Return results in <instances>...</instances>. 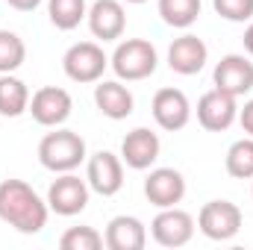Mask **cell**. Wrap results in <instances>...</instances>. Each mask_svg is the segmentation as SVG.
Here are the masks:
<instances>
[{"instance_id": "6da1fadb", "label": "cell", "mask_w": 253, "mask_h": 250, "mask_svg": "<svg viewBox=\"0 0 253 250\" xmlns=\"http://www.w3.org/2000/svg\"><path fill=\"white\" fill-rule=\"evenodd\" d=\"M50 215L47 200L24 180H3L0 183V221L15 227L24 236H36L44 230Z\"/></svg>"}, {"instance_id": "7a4b0ae2", "label": "cell", "mask_w": 253, "mask_h": 250, "mask_svg": "<svg viewBox=\"0 0 253 250\" xmlns=\"http://www.w3.org/2000/svg\"><path fill=\"white\" fill-rule=\"evenodd\" d=\"M39 162H42V168H47L53 174L77 171L85 162V138L74 129L53 126V132H47L39 141Z\"/></svg>"}, {"instance_id": "3957f363", "label": "cell", "mask_w": 253, "mask_h": 250, "mask_svg": "<svg viewBox=\"0 0 253 250\" xmlns=\"http://www.w3.org/2000/svg\"><path fill=\"white\" fill-rule=\"evenodd\" d=\"M112 71L118 74V80L126 83H138V80H147L156 74V65H159V53L156 47L147 42V39H124L115 53H112Z\"/></svg>"}, {"instance_id": "277c9868", "label": "cell", "mask_w": 253, "mask_h": 250, "mask_svg": "<svg viewBox=\"0 0 253 250\" xmlns=\"http://www.w3.org/2000/svg\"><path fill=\"white\" fill-rule=\"evenodd\" d=\"M242 209L233 200H209L197 215V230L212 242H230L242 230Z\"/></svg>"}, {"instance_id": "5b68a950", "label": "cell", "mask_w": 253, "mask_h": 250, "mask_svg": "<svg viewBox=\"0 0 253 250\" xmlns=\"http://www.w3.org/2000/svg\"><path fill=\"white\" fill-rule=\"evenodd\" d=\"M62 68L68 80H74V83H97L103 77V71L109 68V56L94 42H77L65 50Z\"/></svg>"}, {"instance_id": "8992f818", "label": "cell", "mask_w": 253, "mask_h": 250, "mask_svg": "<svg viewBox=\"0 0 253 250\" xmlns=\"http://www.w3.org/2000/svg\"><path fill=\"white\" fill-rule=\"evenodd\" d=\"M88 194H91L88 180H83L74 171H68V174H59L50 183V188H47V206H50V212H56L62 218H71V215H80L88 206Z\"/></svg>"}, {"instance_id": "52a82bcc", "label": "cell", "mask_w": 253, "mask_h": 250, "mask_svg": "<svg viewBox=\"0 0 253 250\" xmlns=\"http://www.w3.org/2000/svg\"><path fill=\"white\" fill-rule=\"evenodd\" d=\"M239 97L221 91V88H212L206 91L200 100H197V124L209 132H224L239 121Z\"/></svg>"}, {"instance_id": "ba28073f", "label": "cell", "mask_w": 253, "mask_h": 250, "mask_svg": "<svg viewBox=\"0 0 253 250\" xmlns=\"http://www.w3.org/2000/svg\"><path fill=\"white\" fill-rule=\"evenodd\" d=\"M150 236L162 248H183L194 236V218L186 209H177V206L159 209V215L150 221Z\"/></svg>"}, {"instance_id": "9c48e42d", "label": "cell", "mask_w": 253, "mask_h": 250, "mask_svg": "<svg viewBox=\"0 0 253 250\" xmlns=\"http://www.w3.org/2000/svg\"><path fill=\"white\" fill-rule=\"evenodd\" d=\"M85 180H88V188L97 191L100 197L118 194L124 188V162H121V156H115L109 150H97L94 156H88Z\"/></svg>"}, {"instance_id": "30bf717a", "label": "cell", "mask_w": 253, "mask_h": 250, "mask_svg": "<svg viewBox=\"0 0 253 250\" xmlns=\"http://www.w3.org/2000/svg\"><path fill=\"white\" fill-rule=\"evenodd\" d=\"M71 109H74V100L71 94L59 88V85H44L39 88L33 97H30V115L33 121L42 126H62L71 118Z\"/></svg>"}, {"instance_id": "8fae6325", "label": "cell", "mask_w": 253, "mask_h": 250, "mask_svg": "<svg viewBox=\"0 0 253 250\" xmlns=\"http://www.w3.org/2000/svg\"><path fill=\"white\" fill-rule=\"evenodd\" d=\"M212 83L215 88L233 94V97H245L253 91V62L245 53H227L212 71Z\"/></svg>"}, {"instance_id": "7c38bea8", "label": "cell", "mask_w": 253, "mask_h": 250, "mask_svg": "<svg viewBox=\"0 0 253 250\" xmlns=\"http://www.w3.org/2000/svg\"><path fill=\"white\" fill-rule=\"evenodd\" d=\"M150 112H153V121L165 132H180L191 121V103L186 91H180V88H159L153 94Z\"/></svg>"}, {"instance_id": "4fadbf2b", "label": "cell", "mask_w": 253, "mask_h": 250, "mask_svg": "<svg viewBox=\"0 0 253 250\" xmlns=\"http://www.w3.org/2000/svg\"><path fill=\"white\" fill-rule=\"evenodd\" d=\"M159 150H162L159 135L153 129H147V126H135L121 141V162L132 171H147L159 159Z\"/></svg>"}, {"instance_id": "5bb4252c", "label": "cell", "mask_w": 253, "mask_h": 250, "mask_svg": "<svg viewBox=\"0 0 253 250\" xmlns=\"http://www.w3.org/2000/svg\"><path fill=\"white\" fill-rule=\"evenodd\" d=\"M88 30L94 39L100 42H118L126 30V12H124V0H94L88 15Z\"/></svg>"}, {"instance_id": "9a60e30c", "label": "cell", "mask_w": 253, "mask_h": 250, "mask_svg": "<svg viewBox=\"0 0 253 250\" xmlns=\"http://www.w3.org/2000/svg\"><path fill=\"white\" fill-rule=\"evenodd\" d=\"M144 197L156 209L177 206L186 197V177L177 168H153L144 180Z\"/></svg>"}, {"instance_id": "2e32d148", "label": "cell", "mask_w": 253, "mask_h": 250, "mask_svg": "<svg viewBox=\"0 0 253 250\" xmlns=\"http://www.w3.org/2000/svg\"><path fill=\"white\" fill-rule=\"evenodd\" d=\"M209 59V47L203 44V39H197V36H180V39H174L171 42V47H168V68L174 71V74H180V77H194V74H200L203 71V65Z\"/></svg>"}, {"instance_id": "e0dca14e", "label": "cell", "mask_w": 253, "mask_h": 250, "mask_svg": "<svg viewBox=\"0 0 253 250\" xmlns=\"http://www.w3.org/2000/svg\"><path fill=\"white\" fill-rule=\"evenodd\" d=\"M94 103H97L100 115H106L109 121H124L135 109L132 91L124 85V80H97V85H94Z\"/></svg>"}, {"instance_id": "ac0fdd59", "label": "cell", "mask_w": 253, "mask_h": 250, "mask_svg": "<svg viewBox=\"0 0 253 250\" xmlns=\"http://www.w3.org/2000/svg\"><path fill=\"white\" fill-rule=\"evenodd\" d=\"M103 245L109 250H144L147 245V230L135 215H115L106 224Z\"/></svg>"}, {"instance_id": "d6986e66", "label": "cell", "mask_w": 253, "mask_h": 250, "mask_svg": "<svg viewBox=\"0 0 253 250\" xmlns=\"http://www.w3.org/2000/svg\"><path fill=\"white\" fill-rule=\"evenodd\" d=\"M30 109V88L24 80L12 74H0V115L3 118H18Z\"/></svg>"}, {"instance_id": "ffe728a7", "label": "cell", "mask_w": 253, "mask_h": 250, "mask_svg": "<svg viewBox=\"0 0 253 250\" xmlns=\"http://www.w3.org/2000/svg\"><path fill=\"white\" fill-rule=\"evenodd\" d=\"M200 0H159V15L174 30H189L200 18Z\"/></svg>"}, {"instance_id": "44dd1931", "label": "cell", "mask_w": 253, "mask_h": 250, "mask_svg": "<svg viewBox=\"0 0 253 250\" xmlns=\"http://www.w3.org/2000/svg\"><path fill=\"white\" fill-rule=\"evenodd\" d=\"M47 15L56 30L68 33L80 27V21L88 15V6L85 0H47Z\"/></svg>"}, {"instance_id": "7402d4cb", "label": "cell", "mask_w": 253, "mask_h": 250, "mask_svg": "<svg viewBox=\"0 0 253 250\" xmlns=\"http://www.w3.org/2000/svg\"><path fill=\"white\" fill-rule=\"evenodd\" d=\"M224 165H227V174L233 180H253V138L251 135L230 144Z\"/></svg>"}, {"instance_id": "603a6c76", "label": "cell", "mask_w": 253, "mask_h": 250, "mask_svg": "<svg viewBox=\"0 0 253 250\" xmlns=\"http://www.w3.org/2000/svg\"><path fill=\"white\" fill-rule=\"evenodd\" d=\"M27 59V44L18 33L12 30H0V74H12L18 71Z\"/></svg>"}, {"instance_id": "cb8c5ba5", "label": "cell", "mask_w": 253, "mask_h": 250, "mask_svg": "<svg viewBox=\"0 0 253 250\" xmlns=\"http://www.w3.org/2000/svg\"><path fill=\"white\" fill-rule=\"evenodd\" d=\"M62 250H100L103 248V236L94 227H71L65 230L59 239Z\"/></svg>"}, {"instance_id": "d4e9b609", "label": "cell", "mask_w": 253, "mask_h": 250, "mask_svg": "<svg viewBox=\"0 0 253 250\" xmlns=\"http://www.w3.org/2000/svg\"><path fill=\"white\" fill-rule=\"evenodd\" d=\"M212 6L224 21L233 24H245L253 18V0H212Z\"/></svg>"}, {"instance_id": "484cf974", "label": "cell", "mask_w": 253, "mask_h": 250, "mask_svg": "<svg viewBox=\"0 0 253 250\" xmlns=\"http://www.w3.org/2000/svg\"><path fill=\"white\" fill-rule=\"evenodd\" d=\"M239 124H242V129L253 138V97L251 100H245V106L239 109Z\"/></svg>"}, {"instance_id": "4316f807", "label": "cell", "mask_w": 253, "mask_h": 250, "mask_svg": "<svg viewBox=\"0 0 253 250\" xmlns=\"http://www.w3.org/2000/svg\"><path fill=\"white\" fill-rule=\"evenodd\" d=\"M12 9H18V12H33V9H39L42 6V0H6Z\"/></svg>"}, {"instance_id": "83f0119b", "label": "cell", "mask_w": 253, "mask_h": 250, "mask_svg": "<svg viewBox=\"0 0 253 250\" xmlns=\"http://www.w3.org/2000/svg\"><path fill=\"white\" fill-rule=\"evenodd\" d=\"M242 42H245V50L251 53V59H253V21L248 24V30H245V39H242Z\"/></svg>"}, {"instance_id": "f1b7e54d", "label": "cell", "mask_w": 253, "mask_h": 250, "mask_svg": "<svg viewBox=\"0 0 253 250\" xmlns=\"http://www.w3.org/2000/svg\"><path fill=\"white\" fill-rule=\"evenodd\" d=\"M124 3H147V0H124Z\"/></svg>"}, {"instance_id": "f546056e", "label": "cell", "mask_w": 253, "mask_h": 250, "mask_svg": "<svg viewBox=\"0 0 253 250\" xmlns=\"http://www.w3.org/2000/svg\"><path fill=\"white\" fill-rule=\"evenodd\" d=\"M251 194H253V188H251Z\"/></svg>"}]
</instances>
